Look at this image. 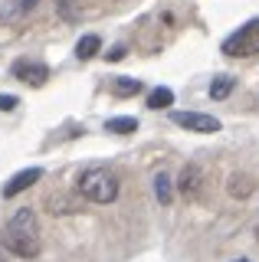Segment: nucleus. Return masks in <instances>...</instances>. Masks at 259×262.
<instances>
[{"label": "nucleus", "instance_id": "f257e3e1", "mask_svg": "<svg viewBox=\"0 0 259 262\" xmlns=\"http://www.w3.org/2000/svg\"><path fill=\"white\" fill-rule=\"evenodd\" d=\"M4 246L20 259L39 256V223H36V213L30 207H23L10 216V223L4 229Z\"/></svg>", "mask_w": 259, "mask_h": 262}, {"label": "nucleus", "instance_id": "f03ea898", "mask_svg": "<svg viewBox=\"0 0 259 262\" xmlns=\"http://www.w3.org/2000/svg\"><path fill=\"white\" fill-rule=\"evenodd\" d=\"M79 193L92 203H112L118 196V177L109 167H89L79 174Z\"/></svg>", "mask_w": 259, "mask_h": 262}, {"label": "nucleus", "instance_id": "7ed1b4c3", "mask_svg": "<svg viewBox=\"0 0 259 262\" xmlns=\"http://www.w3.org/2000/svg\"><path fill=\"white\" fill-rule=\"evenodd\" d=\"M226 56H256L259 53V20H249L246 27H240L233 36L223 39Z\"/></svg>", "mask_w": 259, "mask_h": 262}, {"label": "nucleus", "instance_id": "20e7f679", "mask_svg": "<svg viewBox=\"0 0 259 262\" xmlns=\"http://www.w3.org/2000/svg\"><path fill=\"white\" fill-rule=\"evenodd\" d=\"M171 121L181 125V128H187V131H197V135H213V131H220V121H217L213 115H204V112H174Z\"/></svg>", "mask_w": 259, "mask_h": 262}, {"label": "nucleus", "instance_id": "39448f33", "mask_svg": "<svg viewBox=\"0 0 259 262\" xmlns=\"http://www.w3.org/2000/svg\"><path fill=\"white\" fill-rule=\"evenodd\" d=\"M13 76L20 82H27V85H43V82L50 79V69L36 59H17L13 62Z\"/></svg>", "mask_w": 259, "mask_h": 262}, {"label": "nucleus", "instance_id": "423d86ee", "mask_svg": "<svg viewBox=\"0 0 259 262\" xmlns=\"http://www.w3.org/2000/svg\"><path fill=\"white\" fill-rule=\"evenodd\" d=\"M200 187H204V170L197 167V164H187V167L181 170V177H177V190L184 196H200Z\"/></svg>", "mask_w": 259, "mask_h": 262}, {"label": "nucleus", "instance_id": "0eeeda50", "mask_svg": "<svg viewBox=\"0 0 259 262\" xmlns=\"http://www.w3.org/2000/svg\"><path fill=\"white\" fill-rule=\"evenodd\" d=\"M39 177H43V170H39V167H27V170H20V174H13V177L4 184V200H10V196L23 193L30 184H36Z\"/></svg>", "mask_w": 259, "mask_h": 262}, {"label": "nucleus", "instance_id": "6e6552de", "mask_svg": "<svg viewBox=\"0 0 259 262\" xmlns=\"http://www.w3.org/2000/svg\"><path fill=\"white\" fill-rule=\"evenodd\" d=\"M46 210L53 216H66V213H76L79 210V196H69V193H50L46 196Z\"/></svg>", "mask_w": 259, "mask_h": 262}, {"label": "nucleus", "instance_id": "1a4fd4ad", "mask_svg": "<svg viewBox=\"0 0 259 262\" xmlns=\"http://www.w3.org/2000/svg\"><path fill=\"white\" fill-rule=\"evenodd\" d=\"M226 190H230L233 200H246V196L256 190V180L249 177V174H233L230 184H226Z\"/></svg>", "mask_w": 259, "mask_h": 262}, {"label": "nucleus", "instance_id": "9d476101", "mask_svg": "<svg viewBox=\"0 0 259 262\" xmlns=\"http://www.w3.org/2000/svg\"><path fill=\"white\" fill-rule=\"evenodd\" d=\"M99 53H102V39L95 36V33H85V36L76 43V56H79V59H92V56H99Z\"/></svg>", "mask_w": 259, "mask_h": 262}, {"label": "nucleus", "instance_id": "9b49d317", "mask_svg": "<svg viewBox=\"0 0 259 262\" xmlns=\"http://www.w3.org/2000/svg\"><path fill=\"white\" fill-rule=\"evenodd\" d=\"M56 13H59L66 23H79V20H82V10H79L76 0H56Z\"/></svg>", "mask_w": 259, "mask_h": 262}, {"label": "nucleus", "instance_id": "f8f14e48", "mask_svg": "<svg viewBox=\"0 0 259 262\" xmlns=\"http://www.w3.org/2000/svg\"><path fill=\"white\" fill-rule=\"evenodd\" d=\"M112 92H115L118 98H125V95H135V92H141V79H128V76H121L112 82Z\"/></svg>", "mask_w": 259, "mask_h": 262}, {"label": "nucleus", "instance_id": "ddd939ff", "mask_svg": "<svg viewBox=\"0 0 259 262\" xmlns=\"http://www.w3.org/2000/svg\"><path fill=\"white\" fill-rule=\"evenodd\" d=\"M105 131H112V135H132V131H138V121L135 118H109Z\"/></svg>", "mask_w": 259, "mask_h": 262}, {"label": "nucleus", "instance_id": "4468645a", "mask_svg": "<svg viewBox=\"0 0 259 262\" xmlns=\"http://www.w3.org/2000/svg\"><path fill=\"white\" fill-rule=\"evenodd\" d=\"M155 196H158L161 203H164V207L171 203V196H174V193H171V177H167L164 170H161V174L155 177Z\"/></svg>", "mask_w": 259, "mask_h": 262}, {"label": "nucleus", "instance_id": "2eb2a0df", "mask_svg": "<svg viewBox=\"0 0 259 262\" xmlns=\"http://www.w3.org/2000/svg\"><path fill=\"white\" fill-rule=\"evenodd\" d=\"M233 92V76H217L210 82V98H226Z\"/></svg>", "mask_w": 259, "mask_h": 262}, {"label": "nucleus", "instance_id": "dca6fc26", "mask_svg": "<svg viewBox=\"0 0 259 262\" xmlns=\"http://www.w3.org/2000/svg\"><path fill=\"white\" fill-rule=\"evenodd\" d=\"M171 102H174V92H171V89H164V85L155 89V92L148 95V108H167Z\"/></svg>", "mask_w": 259, "mask_h": 262}, {"label": "nucleus", "instance_id": "f3484780", "mask_svg": "<svg viewBox=\"0 0 259 262\" xmlns=\"http://www.w3.org/2000/svg\"><path fill=\"white\" fill-rule=\"evenodd\" d=\"M125 56H128V46H112L109 53H105V59H109V62H118V59H125Z\"/></svg>", "mask_w": 259, "mask_h": 262}, {"label": "nucleus", "instance_id": "a211bd4d", "mask_svg": "<svg viewBox=\"0 0 259 262\" xmlns=\"http://www.w3.org/2000/svg\"><path fill=\"white\" fill-rule=\"evenodd\" d=\"M17 105H20L17 95H0V112H13Z\"/></svg>", "mask_w": 259, "mask_h": 262}, {"label": "nucleus", "instance_id": "6ab92c4d", "mask_svg": "<svg viewBox=\"0 0 259 262\" xmlns=\"http://www.w3.org/2000/svg\"><path fill=\"white\" fill-rule=\"evenodd\" d=\"M20 7H23V10H33V7H36V0H20Z\"/></svg>", "mask_w": 259, "mask_h": 262}, {"label": "nucleus", "instance_id": "aec40b11", "mask_svg": "<svg viewBox=\"0 0 259 262\" xmlns=\"http://www.w3.org/2000/svg\"><path fill=\"white\" fill-rule=\"evenodd\" d=\"M0 262H4V249H0Z\"/></svg>", "mask_w": 259, "mask_h": 262}, {"label": "nucleus", "instance_id": "412c9836", "mask_svg": "<svg viewBox=\"0 0 259 262\" xmlns=\"http://www.w3.org/2000/svg\"><path fill=\"white\" fill-rule=\"evenodd\" d=\"M236 262H249V259H236Z\"/></svg>", "mask_w": 259, "mask_h": 262}]
</instances>
